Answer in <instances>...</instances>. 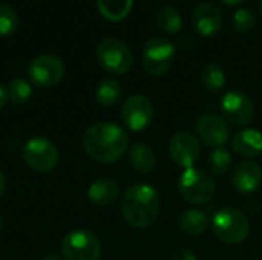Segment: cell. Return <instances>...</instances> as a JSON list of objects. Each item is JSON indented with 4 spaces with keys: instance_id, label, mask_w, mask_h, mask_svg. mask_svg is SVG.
<instances>
[{
    "instance_id": "cell-24",
    "label": "cell",
    "mask_w": 262,
    "mask_h": 260,
    "mask_svg": "<svg viewBox=\"0 0 262 260\" xmlns=\"http://www.w3.org/2000/svg\"><path fill=\"white\" fill-rule=\"evenodd\" d=\"M207 166H209L210 173H213L216 176H221V175L227 173L230 166H232V156H230L229 150L224 149V147L213 149L210 152V155H209Z\"/></svg>"
},
{
    "instance_id": "cell-13",
    "label": "cell",
    "mask_w": 262,
    "mask_h": 260,
    "mask_svg": "<svg viewBox=\"0 0 262 260\" xmlns=\"http://www.w3.org/2000/svg\"><path fill=\"white\" fill-rule=\"evenodd\" d=\"M195 130L198 138L209 147H223V144L227 143L230 129L229 123L218 115L209 113L203 115L195 123Z\"/></svg>"
},
{
    "instance_id": "cell-5",
    "label": "cell",
    "mask_w": 262,
    "mask_h": 260,
    "mask_svg": "<svg viewBox=\"0 0 262 260\" xmlns=\"http://www.w3.org/2000/svg\"><path fill=\"white\" fill-rule=\"evenodd\" d=\"M141 63L149 75L160 77L175 63V46L164 37H152L146 41L141 54Z\"/></svg>"
},
{
    "instance_id": "cell-33",
    "label": "cell",
    "mask_w": 262,
    "mask_h": 260,
    "mask_svg": "<svg viewBox=\"0 0 262 260\" xmlns=\"http://www.w3.org/2000/svg\"><path fill=\"white\" fill-rule=\"evenodd\" d=\"M259 12H261V15H262V0H261V3H259Z\"/></svg>"
},
{
    "instance_id": "cell-28",
    "label": "cell",
    "mask_w": 262,
    "mask_h": 260,
    "mask_svg": "<svg viewBox=\"0 0 262 260\" xmlns=\"http://www.w3.org/2000/svg\"><path fill=\"white\" fill-rule=\"evenodd\" d=\"M172 260H198V259H196V256H195L190 250H187V248H180V250H177V251L172 254Z\"/></svg>"
},
{
    "instance_id": "cell-9",
    "label": "cell",
    "mask_w": 262,
    "mask_h": 260,
    "mask_svg": "<svg viewBox=\"0 0 262 260\" xmlns=\"http://www.w3.org/2000/svg\"><path fill=\"white\" fill-rule=\"evenodd\" d=\"M64 75L63 61L52 55L43 54L35 57L28 66V77L31 83L40 89H49L57 86Z\"/></svg>"
},
{
    "instance_id": "cell-20",
    "label": "cell",
    "mask_w": 262,
    "mask_h": 260,
    "mask_svg": "<svg viewBox=\"0 0 262 260\" xmlns=\"http://www.w3.org/2000/svg\"><path fill=\"white\" fill-rule=\"evenodd\" d=\"M157 26L161 32L166 34H178L183 28V18L180 11L172 5H164L157 11L155 15Z\"/></svg>"
},
{
    "instance_id": "cell-17",
    "label": "cell",
    "mask_w": 262,
    "mask_h": 260,
    "mask_svg": "<svg viewBox=\"0 0 262 260\" xmlns=\"http://www.w3.org/2000/svg\"><path fill=\"white\" fill-rule=\"evenodd\" d=\"M89 201L97 207H107L118 198V185L114 179L100 178L94 181L88 190Z\"/></svg>"
},
{
    "instance_id": "cell-23",
    "label": "cell",
    "mask_w": 262,
    "mask_h": 260,
    "mask_svg": "<svg viewBox=\"0 0 262 260\" xmlns=\"http://www.w3.org/2000/svg\"><path fill=\"white\" fill-rule=\"evenodd\" d=\"M201 84L207 92H218L224 87L226 84V72L224 69L218 64V63H207L203 69H201V75H200Z\"/></svg>"
},
{
    "instance_id": "cell-27",
    "label": "cell",
    "mask_w": 262,
    "mask_h": 260,
    "mask_svg": "<svg viewBox=\"0 0 262 260\" xmlns=\"http://www.w3.org/2000/svg\"><path fill=\"white\" fill-rule=\"evenodd\" d=\"M256 15L252 9L247 8H241L238 11H235L233 18H232V25L238 32H249L256 26Z\"/></svg>"
},
{
    "instance_id": "cell-22",
    "label": "cell",
    "mask_w": 262,
    "mask_h": 260,
    "mask_svg": "<svg viewBox=\"0 0 262 260\" xmlns=\"http://www.w3.org/2000/svg\"><path fill=\"white\" fill-rule=\"evenodd\" d=\"M123 95L121 84L115 78H106L103 80L97 89H95V100L100 106L103 107H111L115 106Z\"/></svg>"
},
{
    "instance_id": "cell-19",
    "label": "cell",
    "mask_w": 262,
    "mask_h": 260,
    "mask_svg": "<svg viewBox=\"0 0 262 260\" xmlns=\"http://www.w3.org/2000/svg\"><path fill=\"white\" fill-rule=\"evenodd\" d=\"M129 161H130V166L137 172L147 175V173H150L155 169L157 158H155L154 150L147 144L135 143L129 149Z\"/></svg>"
},
{
    "instance_id": "cell-26",
    "label": "cell",
    "mask_w": 262,
    "mask_h": 260,
    "mask_svg": "<svg viewBox=\"0 0 262 260\" xmlns=\"http://www.w3.org/2000/svg\"><path fill=\"white\" fill-rule=\"evenodd\" d=\"M18 28V15L12 6L6 3H0V35L6 37L17 31Z\"/></svg>"
},
{
    "instance_id": "cell-29",
    "label": "cell",
    "mask_w": 262,
    "mask_h": 260,
    "mask_svg": "<svg viewBox=\"0 0 262 260\" xmlns=\"http://www.w3.org/2000/svg\"><path fill=\"white\" fill-rule=\"evenodd\" d=\"M9 101V93H8V89L5 86L0 84V109H3Z\"/></svg>"
},
{
    "instance_id": "cell-8",
    "label": "cell",
    "mask_w": 262,
    "mask_h": 260,
    "mask_svg": "<svg viewBox=\"0 0 262 260\" xmlns=\"http://www.w3.org/2000/svg\"><path fill=\"white\" fill-rule=\"evenodd\" d=\"M60 153L54 143L43 136H34L23 146V159L37 173H48L55 169Z\"/></svg>"
},
{
    "instance_id": "cell-31",
    "label": "cell",
    "mask_w": 262,
    "mask_h": 260,
    "mask_svg": "<svg viewBox=\"0 0 262 260\" xmlns=\"http://www.w3.org/2000/svg\"><path fill=\"white\" fill-rule=\"evenodd\" d=\"M224 5H227V6H236V5H239L243 0H221Z\"/></svg>"
},
{
    "instance_id": "cell-3",
    "label": "cell",
    "mask_w": 262,
    "mask_h": 260,
    "mask_svg": "<svg viewBox=\"0 0 262 260\" xmlns=\"http://www.w3.org/2000/svg\"><path fill=\"white\" fill-rule=\"evenodd\" d=\"M213 233L227 245H238L244 242L250 233V222L246 215L233 207L221 208L215 213L212 221Z\"/></svg>"
},
{
    "instance_id": "cell-2",
    "label": "cell",
    "mask_w": 262,
    "mask_h": 260,
    "mask_svg": "<svg viewBox=\"0 0 262 260\" xmlns=\"http://www.w3.org/2000/svg\"><path fill=\"white\" fill-rule=\"evenodd\" d=\"M160 207L161 199L158 192L147 184L132 185L121 201L123 218L134 228L150 227L158 218Z\"/></svg>"
},
{
    "instance_id": "cell-6",
    "label": "cell",
    "mask_w": 262,
    "mask_h": 260,
    "mask_svg": "<svg viewBox=\"0 0 262 260\" xmlns=\"http://www.w3.org/2000/svg\"><path fill=\"white\" fill-rule=\"evenodd\" d=\"M95 55L98 64L112 75L126 74L134 63V57L129 46L118 38L101 40L97 46Z\"/></svg>"
},
{
    "instance_id": "cell-21",
    "label": "cell",
    "mask_w": 262,
    "mask_h": 260,
    "mask_svg": "<svg viewBox=\"0 0 262 260\" xmlns=\"http://www.w3.org/2000/svg\"><path fill=\"white\" fill-rule=\"evenodd\" d=\"M100 14L109 21H121L134 6V0H97Z\"/></svg>"
},
{
    "instance_id": "cell-30",
    "label": "cell",
    "mask_w": 262,
    "mask_h": 260,
    "mask_svg": "<svg viewBox=\"0 0 262 260\" xmlns=\"http://www.w3.org/2000/svg\"><path fill=\"white\" fill-rule=\"evenodd\" d=\"M5 190H6V178H5L3 172L0 170V196L5 193Z\"/></svg>"
},
{
    "instance_id": "cell-10",
    "label": "cell",
    "mask_w": 262,
    "mask_h": 260,
    "mask_svg": "<svg viewBox=\"0 0 262 260\" xmlns=\"http://www.w3.org/2000/svg\"><path fill=\"white\" fill-rule=\"evenodd\" d=\"M224 120L233 126H247L255 116V106L250 97L241 90H230L221 100Z\"/></svg>"
},
{
    "instance_id": "cell-4",
    "label": "cell",
    "mask_w": 262,
    "mask_h": 260,
    "mask_svg": "<svg viewBox=\"0 0 262 260\" xmlns=\"http://www.w3.org/2000/svg\"><path fill=\"white\" fill-rule=\"evenodd\" d=\"M178 190L181 196L195 205L207 204L213 199L216 185L210 173L201 169H186L178 181Z\"/></svg>"
},
{
    "instance_id": "cell-12",
    "label": "cell",
    "mask_w": 262,
    "mask_h": 260,
    "mask_svg": "<svg viewBox=\"0 0 262 260\" xmlns=\"http://www.w3.org/2000/svg\"><path fill=\"white\" fill-rule=\"evenodd\" d=\"M200 141L190 132H177L169 141V155L172 161L183 167L190 169L200 159Z\"/></svg>"
},
{
    "instance_id": "cell-32",
    "label": "cell",
    "mask_w": 262,
    "mask_h": 260,
    "mask_svg": "<svg viewBox=\"0 0 262 260\" xmlns=\"http://www.w3.org/2000/svg\"><path fill=\"white\" fill-rule=\"evenodd\" d=\"M41 260H61V259H60V256H57V254H49V256L43 257Z\"/></svg>"
},
{
    "instance_id": "cell-15",
    "label": "cell",
    "mask_w": 262,
    "mask_h": 260,
    "mask_svg": "<svg viewBox=\"0 0 262 260\" xmlns=\"http://www.w3.org/2000/svg\"><path fill=\"white\" fill-rule=\"evenodd\" d=\"M233 190L249 195L259 188L262 182V170L258 162L255 161H243L239 162L232 173L230 178Z\"/></svg>"
},
{
    "instance_id": "cell-16",
    "label": "cell",
    "mask_w": 262,
    "mask_h": 260,
    "mask_svg": "<svg viewBox=\"0 0 262 260\" xmlns=\"http://www.w3.org/2000/svg\"><path fill=\"white\" fill-rule=\"evenodd\" d=\"M232 149L243 158H255L262 153V133L256 129H244L233 135Z\"/></svg>"
},
{
    "instance_id": "cell-34",
    "label": "cell",
    "mask_w": 262,
    "mask_h": 260,
    "mask_svg": "<svg viewBox=\"0 0 262 260\" xmlns=\"http://www.w3.org/2000/svg\"><path fill=\"white\" fill-rule=\"evenodd\" d=\"M0 228H2V216H0Z\"/></svg>"
},
{
    "instance_id": "cell-11",
    "label": "cell",
    "mask_w": 262,
    "mask_h": 260,
    "mask_svg": "<svg viewBox=\"0 0 262 260\" xmlns=\"http://www.w3.org/2000/svg\"><path fill=\"white\" fill-rule=\"evenodd\" d=\"M121 120L127 129L141 132L147 129L154 120V104L144 95L129 97L121 107Z\"/></svg>"
},
{
    "instance_id": "cell-7",
    "label": "cell",
    "mask_w": 262,
    "mask_h": 260,
    "mask_svg": "<svg viewBox=\"0 0 262 260\" xmlns=\"http://www.w3.org/2000/svg\"><path fill=\"white\" fill-rule=\"evenodd\" d=\"M61 253L66 260H100L101 242L89 230H74L64 236Z\"/></svg>"
},
{
    "instance_id": "cell-25",
    "label": "cell",
    "mask_w": 262,
    "mask_h": 260,
    "mask_svg": "<svg viewBox=\"0 0 262 260\" xmlns=\"http://www.w3.org/2000/svg\"><path fill=\"white\" fill-rule=\"evenodd\" d=\"M8 93H9V100L14 104H23L31 98L32 87L25 78L17 77V78L11 80L9 86H8Z\"/></svg>"
},
{
    "instance_id": "cell-14",
    "label": "cell",
    "mask_w": 262,
    "mask_h": 260,
    "mask_svg": "<svg viewBox=\"0 0 262 260\" xmlns=\"http://www.w3.org/2000/svg\"><path fill=\"white\" fill-rule=\"evenodd\" d=\"M192 26L203 37H213L221 31L223 11L213 2H203L196 5L192 12Z\"/></svg>"
},
{
    "instance_id": "cell-18",
    "label": "cell",
    "mask_w": 262,
    "mask_h": 260,
    "mask_svg": "<svg viewBox=\"0 0 262 260\" xmlns=\"http://www.w3.org/2000/svg\"><path fill=\"white\" fill-rule=\"evenodd\" d=\"M178 227L187 236H201L209 227V218L203 210L187 208L180 215Z\"/></svg>"
},
{
    "instance_id": "cell-1",
    "label": "cell",
    "mask_w": 262,
    "mask_h": 260,
    "mask_svg": "<svg viewBox=\"0 0 262 260\" xmlns=\"http://www.w3.org/2000/svg\"><path fill=\"white\" fill-rule=\"evenodd\" d=\"M83 147L94 161L112 164L126 153L129 136L126 130L115 123H97L84 132Z\"/></svg>"
}]
</instances>
